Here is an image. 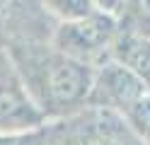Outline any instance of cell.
I'll return each mask as SVG.
<instances>
[{
    "instance_id": "1",
    "label": "cell",
    "mask_w": 150,
    "mask_h": 145,
    "mask_svg": "<svg viewBox=\"0 0 150 145\" xmlns=\"http://www.w3.org/2000/svg\"><path fill=\"white\" fill-rule=\"evenodd\" d=\"M7 56L46 121L68 119L87 106L95 65L61 53L53 44H15Z\"/></svg>"
},
{
    "instance_id": "8",
    "label": "cell",
    "mask_w": 150,
    "mask_h": 145,
    "mask_svg": "<svg viewBox=\"0 0 150 145\" xmlns=\"http://www.w3.org/2000/svg\"><path fill=\"white\" fill-rule=\"evenodd\" d=\"M0 145H63L58 140V128L56 123L49 121L32 131L20 133H0Z\"/></svg>"
},
{
    "instance_id": "3",
    "label": "cell",
    "mask_w": 150,
    "mask_h": 145,
    "mask_svg": "<svg viewBox=\"0 0 150 145\" xmlns=\"http://www.w3.org/2000/svg\"><path fill=\"white\" fill-rule=\"evenodd\" d=\"M49 123L22 85L20 73L15 70L10 56L0 53V133L32 131Z\"/></svg>"
},
{
    "instance_id": "5",
    "label": "cell",
    "mask_w": 150,
    "mask_h": 145,
    "mask_svg": "<svg viewBox=\"0 0 150 145\" xmlns=\"http://www.w3.org/2000/svg\"><path fill=\"white\" fill-rule=\"evenodd\" d=\"M97 119L92 121L80 135H75L70 145H143L131 128L121 121V116L111 111L97 109Z\"/></svg>"
},
{
    "instance_id": "10",
    "label": "cell",
    "mask_w": 150,
    "mask_h": 145,
    "mask_svg": "<svg viewBox=\"0 0 150 145\" xmlns=\"http://www.w3.org/2000/svg\"><path fill=\"white\" fill-rule=\"evenodd\" d=\"M121 15L128 19L126 32L150 36V0H126Z\"/></svg>"
},
{
    "instance_id": "2",
    "label": "cell",
    "mask_w": 150,
    "mask_h": 145,
    "mask_svg": "<svg viewBox=\"0 0 150 145\" xmlns=\"http://www.w3.org/2000/svg\"><path fill=\"white\" fill-rule=\"evenodd\" d=\"M121 32V22L111 15L95 12L73 22H58L53 34V46L61 53L82 61L87 65H99L109 58L111 44Z\"/></svg>"
},
{
    "instance_id": "6",
    "label": "cell",
    "mask_w": 150,
    "mask_h": 145,
    "mask_svg": "<svg viewBox=\"0 0 150 145\" xmlns=\"http://www.w3.org/2000/svg\"><path fill=\"white\" fill-rule=\"evenodd\" d=\"M109 58H116L119 63L131 68L150 90V36H140L121 29L116 41L111 44Z\"/></svg>"
},
{
    "instance_id": "11",
    "label": "cell",
    "mask_w": 150,
    "mask_h": 145,
    "mask_svg": "<svg viewBox=\"0 0 150 145\" xmlns=\"http://www.w3.org/2000/svg\"><path fill=\"white\" fill-rule=\"evenodd\" d=\"M92 3H95L97 12H104V15H111V17L121 19V12H124L126 0H92Z\"/></svg>"
},
{
    "instance_id": "9",
    "label": "cell",
    "mask_w": 150,
    "mask_h": 145,
    "mask_svg": "<svg viewBox=\"0 0 150 145\" xmlns=\"http://www.w3.org/2000/svg\"><path fill=\"white\" fill-rule=\"evenodd\" d=\"M41 3L58 22H73L97 12L92 0H41Z\"/></svg>"
},
{
    "instance_id": "7",
    "label": "cell",
    "mask_w": 150,
    "mask_h": 145,
    "mask_svg": "<svg viewBox=\"0 0 150 145\" xmlns=\"http://www.w3.org/2000/svg\"><path fill=\"white\" fill-rule=\"evenodd\" d=\"M119 116L140 143L150 145V90H145L140 97H136Z\"/></svg>"
},
{
    "instance_id": "4",
    "label": "cell",
    "mask_w": 150,
    "mask_h": 145,
    "mask_svg": "<svg viewBox=\"0 0 150 145\" xmlns=\"http://www.w3.org/2000/svg\"><path fill=\"white\" fill-rule=\"evenodd\" d=\"M145 90H148L145 82L131 68L119 63L116 58H107L99 65H95V80H92V92H90L87 106L111 111L119 116Z\"/></svg>"
}]
</instances>
